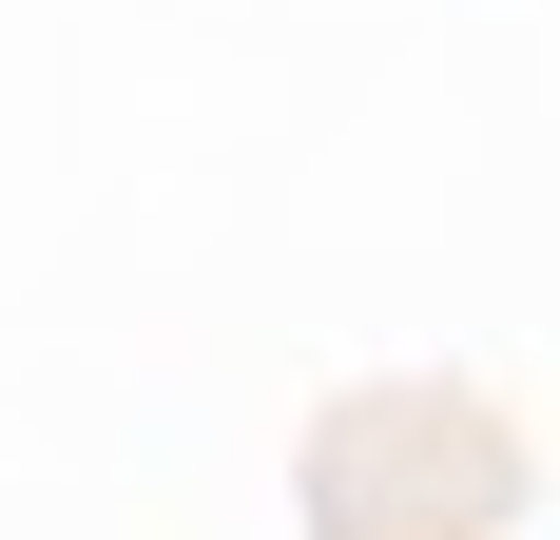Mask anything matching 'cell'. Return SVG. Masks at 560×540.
Instances as JSON below:
<instances>
[{
    "instance_id": "cell-1",
    "label": "cell",
    "mask_w": 560,
    "mask_h": 540,
    "mask_svg": "<svg viewBox=\"0 0 560 540\" xmlns=\"http://www.w3.org/2000/svg\"><path fill=\"white\" fill-rule=\"evenodd\" d=\"M522 502V444L464 386H348L310 425V540H483Z\"/></svg>"
}]
</instances>
